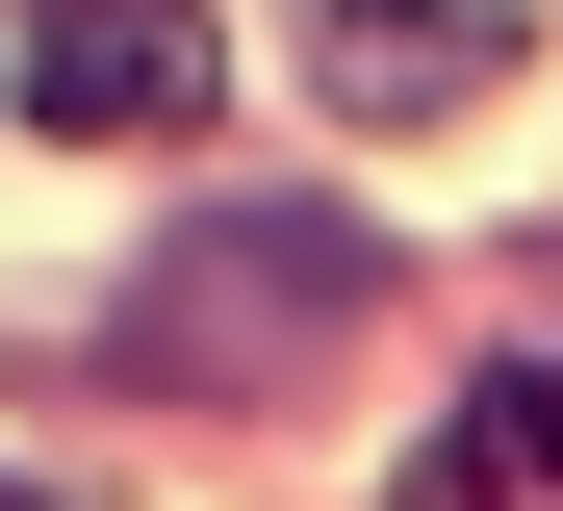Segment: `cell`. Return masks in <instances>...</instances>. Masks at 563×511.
Here are the masks:
<instances>
[{
    "label": "cell",
    "mask_w": 563,
    "mask_h": 511,
    "mask_svg": "<svg viewBox=\"0 0 563 511\" xmlns=\"http://www.w3.org/2000/svg\"><path fill=\"white\" fill-rule=\"evenodd\" d=\"M206 26H179V0H103V26H26V129L52 154H154V129H206Z\"/></svg>",
    "instance_id": "obj_1"
},
{
    "label": "cell",
    "mask_w": 563,
    "mask_h": 511,
    "mask_svg": "<svg viewBox=\"0 0 563 511\" xmlns=\"http://www.w3.org/2000/svg\"><path fill=\"white\" fill-rule=\"evenodd\" d=\"M308 77L358 102V129H410V102L512 77V0H333V26H308Z\"/></svg>",
    "instance_id": "obj_2"
},
{
    "label": "cell",
    "mask_w": 563,
    "mask_h": 511,
    "mask_svg": "<svg viewBox=\"0 0 563 511\" xmlns=\"http://www.w3.org/2000/svg\"><path fill=\"white\" fill-rule=\"evenodd\" d=\"M385 511H563V435L487 384V409H435V435H410V486H385Z\"/></svg>",
    "instance_id": "obj_3"
},
{
    "label": "cell",
    "mask_w": 563,
    "mask_h": 511,
    "mask_svg": "<svg viewBox=\"0 0 563 511\" xmlns=\"http://www.w3.org/2000/svg\"><path fill=\"white\" fill-rule=\"evenodd\" d=\"M26 26H103V0H26Z\"/></svg>",
    "instance_id": "obj_4"
},
{
    "label": "cell",
    "mask_w": 563,
    "mask_h": 511,
    "mask_svg": "<svg viewBox=\"0 0 563 511\" xmlns=\"http://www.w3.org/2000/svg\"><path fill=\"white\" fill-rule=\"evenodd\" d=\"M512 409H538V435H563V384H512Z\"/></svg>",
    "instance_id": "obj_5"
},
{
    "label": "cell",
    "mask_w": 563,
    "mask_h": 511,
    "mask_svg": "<svg viewBox=\"0 0 563 511\" xmlns=\"http://www.w3.org/2000/svg\"><path fill=\"white\" fill-rule=\"evenodd\" d=\"M0 511H52V486H0Z\"/></svg>",
    "instance_id": "obj_6"
}]
</instances>
